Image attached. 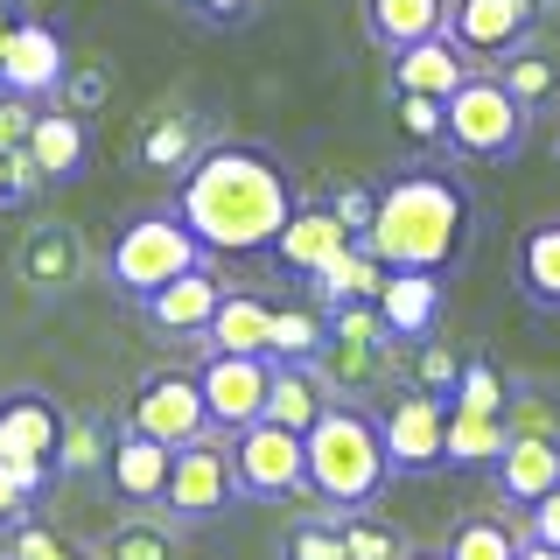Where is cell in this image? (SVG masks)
<instances>
[{
  "label": "cell",
  "instance_id": "obj_10",
  "mask_svg": "<svg viewBox=\"0 0 560 560\" xmlns=\"http://www.w3.org/2000/svg\"><path fill=\"white\" fill-rule=\"evenodd\" d=\"M539 22H547V0H448V35L477 70L525 49L539 35Z\"/></svg>",
  "mask_w": 560,
  "mask_h": 560
},
{
  "label": "cell",
  "instance_id": "obj_14",
  "mask_svg": "<svg viewBox=\"0 0 560 560\" xmlns=\"http://www.w3.org/2000/svg\"><path fill=\"white\" fill-rule=\"evenodd\" d=\"M168 477H175V448L162 434L148 428H119L113 442V463H105V483L119 490V504H133V512H154V504H168Z\"/></svg>",
  "mask_w": 560,
  "mask_h": 560
},
{
  "label": "cell",
  "instance_id": "obj_40",
  "mask_svg": "<svg viewBox=\"0 0 560 560\" xmlns=\"http://www.w3.org/2000/svg\"><path fill=\"white\" fill-rule=\"evenodd\" d=\"M504 420H512V434H553L560 442V393H547V385H518Z\"/></svg>",
  "mask_w": 560,
  "mask_h": 560
},
{
  "label": "cell",
  "instance_id": "obj_22",
  "mask_svg": "<svg viewBox=\"0 0 560 560\" xmlns=\"http://www.w3.org/2000/svg\"><path fill=\"white\" fill-rule=\"evenodd\" d=\"M469 63L463 49H455V35H428V43H413V49H399L393 57V92H434V98H455L463 92V78H469Z\"/></svg>",
  "mask_w": 560,
  "mask_h": 560
},
{
  "label": "cell",
  "instance_id": "obj_25",
  "mask_svg": "<svg viewBox=\"0 0 560 560\" xmlns=\"http://www.w3.org/2000/svg\"><path fill=\"white\" fill-rule=\"evenodd\" d=\"M385 273H393V267H385L372 245L358 238V245H343V253L329 259L315 280H302V288H308L323 308H343V302H378V294H385Z\"/></svg>",
  "mask_w": 560,
  "mask_h": 560
},
{
  "label": "cell",
  "instance_id": "obj_1",
  "mask_svg": "<svg viewBox=\"0 0 560 560\" xmlns=\"http://www.w3.org/2000/svg\"><path fill=\"white\" fill-rule=\"evenodd\" d=\"M175 210L197 224V238L218 259H245L273 253V238L302 210V189H294V168L259 140H210L175 175Z\"/></svg>",
  "mask_w": 560,
  "mask_h": 560
},
{
  "label": "cell",
  "instance_id": "obj_48",
  "mask_svg": "<svg viewBox=\"0 0 560 560\" xmlns=\"http://www.w3.org/2000/svg\"><path fill=\"white\" fill-rule=\"evenodd\" d=\"M0 210H8V154H0Z\"/></svg>",
  "mask_w": 560,
  "mask_h": 560
},
{
  "label": "cell",
  "instance_id": "obj_46",
  "mask_svg": "<svg viewBox=\"0 0 560 560\" xmlns=\"http://www.w3.org/2000/svg\"><path fill=\"white\" fill-rule=\"evenodd\" d=\"M518 560H560V547H553V539H533V533H525V547H518Z\"/></svg>",
  "mask_w": 560,
  "mask_h": 560
},
{
  "label": "cell",
  "instance_id": "obj_27",
  "mask_svg": "<svg viewBox=\"0 0 560 560\" xmlns=\"http://www.w3.org/2000/svg\"><path fill=\"white\" fill-rule=\"evenodd\" d=\"M267 343H273V302L253 288H224L203 350H253V358H267Z\"/></svg>",
  "mask_w": 560,
  "mask_h": 560
},
{
  "label": "cell",
  "instance_id": "obj_18",
  "mask_svg": "<svg viewBox=\"0 0 560 560\" xmlns=\"http://www.w3.org/2000/svg\"><path fill=\"white\" fill-rule=\"evenodd\" d=\"M343 245H358V232H350L337 210H329V203H302V210L288 218V232L273 238V253H267V259H273L280 273H294V280H315V273L329 267V259L343 253Z\"/></svg>",
  "mask_w": 560,
  "mask_h": 560
},
{
  "label": "cell",
  "instance_id": "obj_21",
  "mask_svg": "<svg viewBox=\"0 0 560 560\" xmlns=\"http://www.w3.org/2000/svg\"><path fill=\"white\" fill-rule=\"evenodd\" d=\"M358 14H364L372 49H385V57H399V49L448 28V0H358Z\"/></svg>",
  "mask_w": 560,
  "mask_h": 560
},
{
  "label": "cell",
  "instance_id": "obj_34",
  "mask_svg": "<svg viewBox=\"0 0 560 560\" xmlns=\"http://www.w3.org/2000/svg\"><path fill=\"white\" fill-rule=\"evenodd\" d=\"M337 525H343V547H350V560H407L413 547H407V533H399L385 512H337Z\"/></svg>",
  "mask_w": 560,
  "mask_h": 560
},
{
  "label": "cell",
  "instance_id": "obj_28",
  "mask_svg": "<svg viewBox=\"0 0 560 560\" xmlns=\"http://www.w3.org/2000/svg\"><path fill=\"white\" fill-rule=\"evenodd\" d=\"M119 428H127V413H119V420H105V413H70V420H63V448H57V483L105 477Z\"/></svg>",
  "mask_w": 560,
  "mask_h": 560
},
{
  "label": "cell",
  "instance_id": "obj_6",
  "mask_svg": "<svg viewBox=\"0 0 560 560\" xmlns=\"http://www.w3.org/2000/svg\"><path fill=\"white\" fill-rule=\"evenodd\" d=\"M63 407L49 393H0V469L43 498L57 483V448H63Z\"/></svg>",
  "mask_w": 560,
  "mask_h": 560
},
{
  "label": "cell",
  "instance_id": "obj_35",
  "mask_svg": "<svg viewBox=\"0 0 560 560\" xmlns=\"http://www.w3.org/2000/svg\"><path fill=\"white\" fill-rule=\"evenodd\" d=\"M518 547L525 539L504 518H490V512L455 518V533H448V560H518Z\"/></svg>",
  "mask_w": 560,
  "mask_h": 560
},
{
  "label": "cell",
  "instance_id": "obj_50",
  "mask_svg": "<svg viewBox=\"0 0 560 560\" xmlns=\"http://www.w3.org/2000/svg\"><path fill=\"white\" fill-rule=\"evenodd\" d=\"M0 560H14V553H0Z\"/></svg>",
  "mask_w": 560,
  "mask_h": 560
},
{
  "label": "cell",
  "instance_id": "obj_38",
  "mask_svg": "<svg viewBox=\"0 0 560 560\" xmlns=\"http://www.w3.org/2000/svg\"><path fill=\"white\" fill-rule=\"evenodd\" d=\"M393 119H399V133H407V148H448V98H434V92H393Z\"/></svg>",
  "mask_w": 560,
  "mask_h": 560
},
{
  "label": "cell",
  "instance_id": "obj_4",
  "mask_svg": "<svg viewBox=\"0 0 560 560\" xmlns=\"http://www.w3.org/2000/svg\"><path fill=\"white\" fill-rule=\"evenodd\" d=\"M203 259H218L210 245L197 238V224L168 203H148L133 210L127 224L113 232V253H105V280H113V294H127V302H148L154 288H168L175 273L203 267Z\"/></svg>",
  "mask_w": 560,
  "mask_h": 560
},
{
  "label": "cell",
  "instance_id": "obj_32",
  "mask_svg": "<svg viewBox=\"0 0 560 560\" xmlns=\"http://www.w3.org/2000/svg\"><path fill=\"white\" fill-rule=\"evenodd\" d=\"M463 350H455L448 337H413V343H399V378L420 385V393H442L455 399V378H463Z\"/></svg>",
  "mask_w": 560,
  "mask_h": 560
},
{
  "label": "cell",
  "instance_id": "obj_47",
  "mask_svg": "<svg viewBox=\"0 0 560 560\" xmlns=\"http://www.w3.org/2000/svg\"><path fill=\"white\" fill-rule=\"evenodd\" d=\"M407 560H448V547H413Z\"/></svg>",
  "mask_w": 560,
  "mask_h": 560
},
{
  "label": "cell",
  "instance_id": "obj_2",
  "mask_svg": "<svg viewBox=\"0 0 560 560\" xmlns=\"http://www.w3.org/2000/svg\"><path fill=\"white\" fill-rule=\"evenodd\" d=\"M364 245L385 267L413 273H463L469 245H477V189L442 162H407L378 183V218Z\"/></svg>",
  "mask_w": 560,
  "mask_h": 560
},
{
  "label": "cell",
  "instance_id": "obj_20",
  "mask_svg": "<svg viewBox=\"0 0 560 560\" xmlns=\"http://www.w3.org/2000/svg\"><path fill=\"white\" fill-rule=\"evenodd\" d=\"M512 288L525 308L560 315V218H533L512 245Z\"/></svg>",
  "mask_w": 560,
  "mask_h": 560
},
{
  "label": "cell",
  "instance_id": "obj_11",
  "mask_svg": "<svg viewBox=\"0 0 560 560\" xmlns=\"http://www.w3.org/2000/svg\"><path fill=\"white\" fill-rule=\"evenodd\" d=\"M232 463L245 498H294V490H308V434L280 428V420H253L232 434Z\"/></svg>",
  "mask_w": 560,
  "mask_h": 560
},
{
  "label": "cell",
  "instance_id": "obj_8",
  "mask_svg": "<svg viewBox=\"0 0 560 560\" xmlns=\"http://www.w3.org/2000/svg\"><path fill=\"white\" fill-rule=\"evenodd\" d=\"M448 413H455V399L420 393V385L399 378V393L378 407L385 455H393L399 477H434V469H448Z\"/></svg>",
  "mask_w": 560,
  "mask_h": 560
},
{
  "label": "cell",
  "instance_id": "obj_9",
  "mask_svg": "<svg viewBox=\"0 0 560 560\" xmlns=\"http://www.w3.org/2000/svg\"><path fill=\"white\" fill-rule=\"evenodd\" d=\"M127 420L148 434H162L168 448L197 442V434H210V399H203V378L197 372H175V364H154V372L133 378L127 393Z\"/></svg>",
  "mask_w": 560,
  "mask_h": 560
},
{
  "label": "cell",
  "instance_id": "obj_31",
  "mask_svg": "<svg viewBox=\"0 0 560 560\" xmlns=\"http://www.w3.org/2000/svg\"><path fill=\"white\" fill-rule=\"evenodd\" d=\"M504 442H512L504 413H469V407L448 413V469H490L504 455Z\"/></svg>",
  "mask_w": 560,
  "mask_h": 560
},
{
  "label": "cell",
  "instance_id": "obj_41",
  "mask_svg": "<svg viewBox=\"0 0 560 560\" xmlns=\"http://www.w3.org/2000/svg\"><path fill=\"white\" fill-rule=\"evenodd\" d=\"M329 210H337V218L350 224V232H372V218H378V183H337L329 189Z\"/></svg>",
  "mask_w": 560,
  "mask_h": 560
},
{
  "label": "cell",
  "instance_id": "obj_16",
  "mask_svg": "<svg viewBox=\"0 0 560 560\" xmlns=\"http://www.w3.org/2000/svg\"><path fill=\"white\" fill-rule=\"evenodd\" d=\"M84 267H92V253H84L78 224H28L22 245H14V273L28 280L35 294H70L84 280Z\"/></svg>",
  "mask_w": 560,
  "mask_h": 560
},
{
  "label": "cell",
  "instance_id": "obj_12",
  "mask_svg": "<svg viewBox=\"0 0 560 560\" xmlns=\"http://www.w3.org/2000/svg\"><path fill=\"white\" fill-rule=\"evenodd\" d=\"M197 378H203L210 428L218 434H238V428H253V420H267L273 358H253V350H203Z\"/></svg>",
  "mask_w": 560,
  "mask_h": 560
},
{
  "label": "cell",
  "instance_id": "obj_33",
  "mask_svg": "<svg viewBox=\"0 0 560 560\" xmlns=\"http://www.w3.org/2000/svg\"><path fill=\"white\" fill-rule=\"evenodd\" d=\"M490 70H498V78L512 84V92H518L525 105H533V113H547V105L560 98V57H547V49H533V43L512 49V57H504V63H490Z\"/></svg>",
  "mask_w": 560,
  "mask_h": 560
},
{
  "label": "cell",
  "instance_id": "obj_42",
  "mask_svg": "<svg viewBox=\"0 0 560 560\" xmlns=\"http://www.w3.org/2000/svg\"><path fill=\"white\" fill-rule=\"evenodd\" d=\"M105 92H113V78H105V70H70V78H63V105H78V113H98V98Z\"/></svg>",
  "mask_w": 560,
  "mask_h": 560
},
{
  "label": "cell",
  "instance_id": "obj_26",
  "mask_svg": "<svg viewBox=\"0 0 560 560\" xmlns=\"http://www.w3.org/2000/svg\"><path fill=\"white\" fill-rule=\"evenodd\" d=\"M329 407H337V393H329L323 364H273V393H267V420H280V428L308 434L315 420H323Z\"/></svg>",
  "mask_w": 560,
  "mask_h": 560
},
{
  "label": "cell",
  "instance_id": "obj_29",
  "mask_svg": "<svg viewBox=\"0 0 560 560\" xmlns=\"http://www.w3.org/2000/svg\"><path fill=\"white\" fill-rule=\"evenodd\" d=\"M92 547H98V560H183V533H175V518L127 512L105 525Z\"/></svg>",
  "mask_w": 560,
  "mask_h": 560
},
{
  "label": "cell",
  "instance_id": "obj_7",
  "mask_svg": "<svg viewBox=\"0 0 560 560\" xmlns=\"http://www.w3.org/2000/svg\"><path fill=\"white\" fill-rule=\"evenodd\" d=\"M238 498H245V483H238V463H232V434L210 428V434L175 448V477H168V518L175 525L224 518Z\"/></svg>",
  "mask_w": 560,
  "mask_h": 560
},
{
  "label": "cell",
  "instance_id": "obj_17",
  "mask_svg": "<svg viewBox=\"0 0 560 560\" xmlns=\"http://www.w3.org/2000/svg\"><path fill=\"white\" fill-rule=\"evenodd\" d=\"M28 162L43 168V183L57 189V183H78L84 168H92V119L78 113V105H49V113H35V127H28Z\"/></svg>",
  "mask_w": 560,
  "mask_h": 560
},
{
  "label": "cell",
  "instance_id": "obj_45",
  "mask_svg": "<svg viewBox=\"0 0 560 560\" xmlns=\"http://www.w3.org/2000/svg\"><path fill=\"white\" fill-rule=\"evenodd\" d=\"M525 518H533V525H525L533 539H553V547H560V490H553V498H539Z\"/></svg>",
  "mask_w": 560,
  "mask_h": 560
},
{
  "label": "cell",
  "instance_id": "obj_15",
  "mask_svg": "<svg viewBox=\"0 0 560 560\" xmlns=\"http://www.w3.org/2000/svg\"><path fill=\"white\" fill-rule=\"evenodd\" d=\"M63 78H70V57H63V35L49 28V22H14L8 35V49H0V92H14V98H49V92H63Z\"/></svg>",
  "mask_w": 560,
  "mask_h": 560
},
{
  "label": "cell",
  "instance_id": "obj_39",
  "mask_svg": "<svg viewBox=\"0 0 560 560\" xmlns=\"http://www.w3.org/2000/svg\"><path fill=\"white\" fill-rule=\"evenodd\" d=\"M512 393L518 385L504 378L490 358H469L463 378H455V407H469V413H512Z\"/></svg>",
  "mask_w": 560,
  "mask_h": 560
},
{
  "label": "cell",
  "instance_id": "obj_43",
  "mask_svg": "<svg viewBox=\"0 0 560 560\" xmlns=\"http://www.w3.org/2000/svg\"><path fill=\"white\" fill-rule=\"evenodd\" d=\"M197 22H210V28H238L245 14H253V0H183Z\"/></svg>",
  "mask_w": 560,
  "mask_h": 560
},
{
  "label": "cell",
  "instance_id": "obj_23",
  "mask_svg": "<svg viewBox=\"0 0 560 560\" xmlns=\"http://www.w3.org/2000/svg\"><path fill=\"white\" fill-rule=\"evenodd\" d=\"M203 148H210V140H203V127H197V113H154V119H140V133H133V168H148V175H183Z\"/></svg>",
  "mask_w": 560,
  "mask_h": 560
},
{
  "label": "cell",
  "instance_id": "obj_37",
  "mask_svg": "<svg viewBox=\"0 0 560 560\" xmlns=\"http://www.w3.org/2000/svg\"><path fill=\"white\" fill-rule=\"evenodd\" d=\"M0 553H14V560H98V547H84V539H70L57 533V525H43V518H22L14 533H0Z\"/></svg>",
  "mask_w": 560,
  "mask_h": 560
},
{
  "label": "cell",
  "instance_id": "obj_13",
  "mask_svg": "<svg viewBox=\"0 0 560 560\" xmlns=\"http://www.w3.org/2000/svg\"><path fill=\"white\" fill-rule=\"evenodd\" d=\"M218 302H224V280L210 273V259H203V267L175 273L168 288H154L148 302H133V308H140V323H148L154 337L203 343V337H210V315H218Z\"/></svg>",
  "mask_w": 560,
  "mask_h": 560
},
{
  "label": "cell",
  "instance_id": "obj_24",
  "mask_svg": "<svg viewBox=\"0 0 560 560\" xmlns=\"http://www.w3.org/2000/svg\"><path fill=\"white\" fill-rule=\"evenodd\" d=\"M385 323H393L399 343L413 337H434V323H442V273H413V267H393L385 273V294H378Z\"/></svg>",
  "mask_w": 560,
  "mask_h": 560
},
{
  "label": "cell",
  "instance_id": "obj_30",
  "mask_svg": "<svg viewBox=\"0 0 560 560\" xmlns=\"http://www.w3.org/2000/svg\"><path fill=\"white\" fill-rule=\"evenodd\" d=\"M323 350H329V308L315 302V294L273 308V343H267L273 364H315Z\"/></svg>",
  "mask_w": 560,
  "mask_h": 560
},
{
  "label": "cell",
  "instance_id": "obj_19",
  "mask_svg": "<svg viewBox=\"0 0 560 560\" xmlns=\"http://www.w3.org/2000/svg\"><path fill=\"white\" fill-rule=\"evenodd\" d=\"M490 483H498L504 504H525V512H533L539 498L560 490V442L553 434H512L504 455L490 463Z\"/></svg>",
  "mask_w": 560,
  "mask_h": 560
},
{
  "label": "cell",
  "instance_id": "obj_36",
  "mask_svg": "<svg viewBox=\"0 0 560 560\" xmlns=\"http://www.w3.org/2000/svg\"><path fill=\"white\" fill-rule=\"evenodd\" d=\"M280 560H350L337 512H329V504H315L308 518H294L288 533H280Z\"/></svg>",
  "mask_w": 560,
  "mask_h": 560
},
{
  "label": "cell",
  "instance_id": "obj_3",
  "mask_svg": "<svg viewBox=\"0 0 560 560\" xmlns=\"http://www.w3.org/2000/svg\"><path fill=\"white\" fill-rule=\"evenodd\" d=\"M393 455H385V428L378 413H364L358 399H337L323 420L308 428V498L329 512H364L385 498L393 483Z\"/></svg>",
  "mask_w": 560,
  "mask_h": 560
},
{
  "label": "cell",
  "instance_id": "obj_49",
  "mask_svg": "<svg viewBox=\"0 0 560 560\" xmlns=\"http://www.w3.org/2000/svg\"><path fill=\"white\" fill-rule=\"evenodd\" d=\"M547 14H560V0H547Z\"/></svg>",
  "mask_w": 560,
  "mask_h": 560
},
{
  "label": "cell",
  "instance_id": "obj_44",
  "mask_svg": "<svg viewBox=\"0 0 560 560\" xmlns=\"http://www.w3.org/2000/svg\"><path fill=\"white\" fill-rule=\"evenodd\" d=\"M28 512H35V498H28V490L8 477V469H0V533H14V525H22Z\"/></svg>",
  "mask_w": 560,
  "mask_h": 560
},
{
  "label": "cell",
  "instance_id": "obj_5",
  "mask_svg": "<svg viewBox=\"0 0 560 560\" xmlns=\"http://www.w3.org/2000/svg\"><path fill=\"white\" fill-rule=\"evenodd\" d=\"M533 127V105H525L498 70H469L463 92L448 98V154L455 162H512Z\"/></svg>",
  "mask_w": 560,
  "mask_h": 560
}]
</instances>
